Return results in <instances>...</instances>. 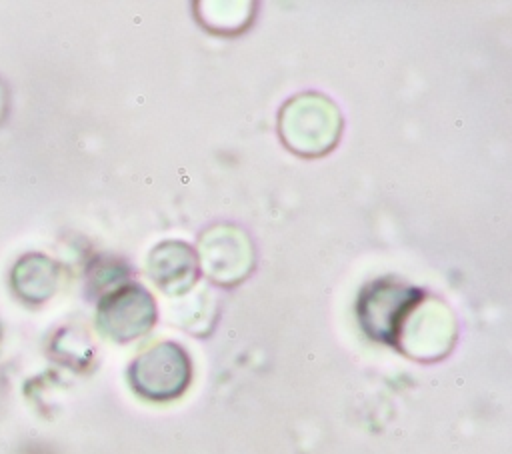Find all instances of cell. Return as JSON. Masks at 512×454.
<instances>
[{"label": "cell", "mask_w": 512, "mask_h": 454, "mask_svg": "<svg viewBox=\"0 0 512 454\" xmlns=\"http://www.w3.org/2000/svg\"><path fill=\"white\" fill-rule=\"evenodd\" d=\"M340 126L336 106L314 92L292 98L280 112V136L284 144L300 156H320L328 152L338 140Z\"/></svg>", "instance_id": "6da1fadb"}, {"label": "cell", "mask_w": 512, "mask_h": 454, "mask_svg": "<svg viewBox=\"0 0 512 454\" xmlns=\"http://www.w3.org/2000/svg\"><path fill=\"white\" fill-rule=\"evenodd\" d=\"M132 386L146 398L168 400L178 396L190 380L188 356L176 344H158L144 352L130 370Z\"/></svg>", "instance_id": "7a4b0ae2"}, {"label": "cell", "mask_w": 512, "mask_h": 454, "mask_svg": "<svg viewBox=\"0 0 512 454\" xmlns=\"http://www.w3.org/2000/svg\"><path fill=\"white\" fill-rule=\"evenodd\" d=\"M418 302H420L418 290L398 282L378 280L364 290L358 312L370 336L378 340L394 342L396 336H400L402 322Z\"/></svg>", "instance_id": "3957f363"}, {"label": "cell", "mask_w": 512, "mask_h": 454, "mask_svg": "<svg viewBox=\"0 0 512 454\" xmlns=\"http://www.w3.org/2000/svg\"><path fill=\"white\" fill-rule=\"evenodd\" d=\"M200 262L212 280L234 284L252 270V244L234 226H214L200 238Z\"/></svg>", "instance_id": "277c9868"}, {"label": "cell", "mask_w": 512, "mask_h": 454, "mask_svg": "<svg viewBox=\"0 0 512 454\" xmlns=\"http://www.w3.org/2000/svg\"><path fill=\"white\" fill-rule=\"evenodd\" d=\"M154 302L150 294L140 286H128L100 304L98 322L106 334L118 340L134 338L152 324Z\"/></svg>", "instance_id": "5b68a950"}, {"label": "cell", "mask_w": 512, "mask_h": 454, "mask_svg": "<svg viewBox=\"0 0 512 454\" xmlns=\"http://www.w3.org/2000/svg\"><path fill=\"white\" fill-rule=\"evenodd\" d=\"M150 276L166 290H186L196 278L194 252L182 242L160 244L150 256Z\"/></svg>", "instance_id": "8992f818"}]
</instances>
